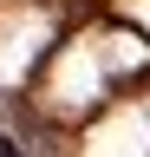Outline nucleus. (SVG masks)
<instances>
[{
  "instance_id": "f257e3e1",
  "label": "nucleus",
  "mask_w": 150,
  "mask_h": 157,
  "mask_svg": "<svg viewBox=\"0 0 150 157\" xmlns=\"http://www.w3.org/2000/svg\"><path fill=\"white\" fill-rule=\"evenodd\" d=\"M0 157H26V144H20V137H7V131H0Z\"/></svg>"
}]
</instances>
